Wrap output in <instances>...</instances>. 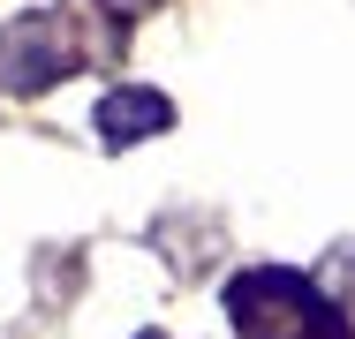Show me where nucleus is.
<instances>
[{
    "instance_id": "nucleus-5",
    "label": "nucleus",
    "mask_w": 355,
    "mask_h": 339,
    "mask_svg": "<svg viewBox=\"0 0 355 339\" xmlns=\"http://www.w3.org/2000/svg\"><path fill=\"white\" fill-rule=\"evenodd\" d=\"M98 8H114V15H137L144 0H98Z\"/></svg>"
},
{
    "instance_id": "nucleus-1",
    "label": "nucleus",
    "mask_w": 355,
    "mask_h": 339,
    "mask_svg": "<svg viewBox=\"0 0 355 339\" xmlns=\"http://www.w3.org/2000/svg\"><path fill=\"white\" fill-rule=\"evenodd\" d=\"M76 68V30L61 15H15L0 30V91H46Z\"/></svg>"
},
{
    "instance_id": "nucleus-3",
    "label": "nucleus",
    "mask_w": 355,
    "mask_h": 339,
    "mask_svg": "<svg viewBox=\"0 0 355 339\" xmlns=\"http://www.w3.org/2000/svg\"><path fill=\"white\" fill-rule=\"evenodd\" d=\"M166 121H174V106L159 91H106L98 98V136L106 143H144V136H159Z\"/></svg>"
},
{
    "instance_id": "nucleus-2",
    "label": "nucleus",
    "mask_w": 355,
    "mask_h": 339,
    "mask_svg": "<svg viewBox=\"0 0 355 339\" xmlns=\"http://www.w3.org/2000/svg\"><path fill=\"white\" fill-rule=\"evenodd\" d=\"M227 309H234L242 339H302V332H310V317H318L310 286L287 279V271H242L234 294H227Z\"/></svg>"
},
{
    "instance_id": "nucleus-4",
    "label": "nucleus",
    "mask_w": 355,
    "mask_h": 339,
    "mask_svg": "<svg viewBox=\"0 0 355 339\" xmlns=\"http://www.w3.org/2000/svg\"><path fill=\"white\" fill-rule=\"evenodd\" d=\"M325 279H333V286H348V294H355V249H333V264H325Z\"/></svg>"
}]
</instances>
